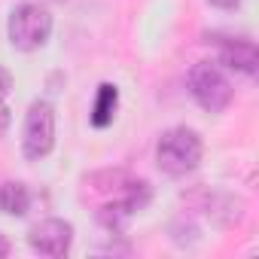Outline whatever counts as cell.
I'll return each instance as SVG.
<instances>
[{"label": "cell", "mask_w": 259, "mask_h": 259, "mask_svg": "<svg viewBox=\"0 0 259 259\" xmlns=\"http://www.w3.org/2000/svg\"><path fill=\"white\" fill-rule=\"evenodd\" d=\"M49 4H64V0H49Z\"/></svg>", "instance_id": "obj_13"}, {"label": "cell", "mask_w": 259, "mask_h": 259, "mask_svg": "<svg viewBox=\"0 0 259 259\" xmlns=\"http://www.w3.org/2000/svg\"><path fill=\"white\" fill-rule=\"evenodd\" d=\"M256 46L250 40H226L220 46V64H226L229 70H238V73H253L256 70Z\"/></svg>", "instance_id": "obj_6"}, {"label": "cell", "mask_w": 259, "mask_h": 259, "mask_svg": "<svg viewBox=\"0 0 259 259\" xmlns=\"http://www.w3.org/2000/svg\"><path fill=\"white\" fill-rule=\"evenodd\" d=\"M10 92H13V73H10L4 64H0V101H4Z\"/></svg>", "instance_id": "obj_9"}, {"label": "cell", "mask_w": 259, "mask_h": 259, "mask_svg": "<svg viewBox=\"0 0 259 259\" xmlns=\"http://www.w3.org/2000/svg\"><path fill=\"white\" fill-rule=\"evenodd\" d=\"M25 156L28 159H43L55 147V110L49 101H34L28 116H25Z\"/></svg>", "instance_id": "obj_4"}, {"label": "cell", "mask_w": 259, "mask_h": 259, "mask_svg": "<svg viewBox=\"0 0 259 259\" xmlns=\"http://www.w3.org/2000/svg\"><path fill=\"white\" fill-rule=\"evenodd\" d=\"M7 34H10V43L16 49L34 52V49H40L49 40V34H52V16L40 4H22V7L13 10Z\"/></svg>", "instance_id": "obj_2"}, {"label": "cell", "mask_w": 259, "mask_h": 259, "mask_svg": "<svg viewBox=\"0 0 259 259\" xmlns=\"http://www.w3.org/2000/svg\"><path fill=\"white\" fill-rule=\"evenodd\" d=\"M10 128V110H7V104L0 101V138H4V132Z\"/></svg>", "instance_id": "obj_10"}, {"label": "cell", "mask_w": 259, "mask_h": 259, "mask_svg": "<svg viewBox=\"0 0 259 259\" xmlns=\"http://www.w3.org/2000/svg\"><path fill=\"white\" fill-rule=\"evenodd\" d=\"M116 107H119V92L116 85L104 82L98 89V98H95V107H92V125L95 128H107L116 116Z\"/></svg>", "instance_id": "obj_8"}, {"label": "cell", "mask_w": 259, "mask_h": 259, "mask_svg": "<svg viewBox=\"0 0 259 259\" xmlns=\"http://www.w3.org/2000/svg\"><path fill=\"white\" fill-rule=\"evenodd\" d=\"M7 253H10V241L0 235V256H7Z\"/></svg>", "instance_id": "obj_12"}, {"label": "cell", "mask_w": 259, "mask_h": 259, "mask_svg": "<svg viewBox=\"0 0 259 259\" xmlns=\"http://www.w3.org/2000/svg\"><path fill=\"white\" fill-rule=\"evenodd\" d=\"M201 138L198 132H192V128H168V132L159 138L156 144V162L165 174H174V177H183L189 171L198 168L201 162Z\"/></svg>", "instance_id": "obj_1"}, {"label": "cell", "mask_w": 259, "mask_h": 259, "mask_svg": "<svg viewBox=\"0 0 259 259\" xmlns=\"http://www.w3.org/2000/svg\"><path fill=\"white\" fill-rule=\"evenodd\" d=\"M28 244L40 256H67L73 244V226L64 220H43L31 229Z\"/></svg>", "instance_id": "obj_5"}, {"label": "cell", "mask_w": 259, "mask_h": 259, "mask_svg": "<svg viewBox=\"0 0 259 259\" xmlns=\"http://www.w3.org/2000/svg\"><path fill=\"white\" fill-rule=\"evenodd\" d=\"M207 4H213L217 10H235V7L241 4V0H207Z\"/></svg>", "instance_id": "obj_11"}, {"label": "cell", "mask_w": 259, "mask_h": 259, "mask_svg": "<svg viewBox=\"0 0 259 259\" xmlns=\"http://www.w3.org/2000/svg\"><path fill=\"white\" fill-rule=\"evenodd\" d=\"M189 92L192 98L210 110V113H220L232 104V82L226 79V73L210 64V61H198L192 70H189Z\"/></svg>", "instance_id": "obj_3"}, {"label": "cell", "mask_w": 259, "mask_h": 259, "mask_svg": "<svg viewBox=\"0 0 259 259\" xmlns=\"http://www.w3.org/2000/svg\"><path fill=\"white\" fill-rule=\"evenodd\" d=\"M31 207V192L25 183H0V213L25 217Z\"/></svg>", "instance_id": "obj_7"}]
</instances>
